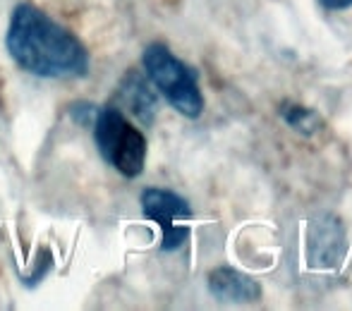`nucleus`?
Wrapping results in <instances>:
<instances>
[{"label":"nucleus","mask_w":352,"mask_h":311,"mask_svg":"<svg viewBox=\"0 0 352 311\" xmlns=\"http://www.w3.org/2000/svg\"><path fill=\"white\" fill-rule=\"evenodd\" d=\"M8 53L24 72L46 79H74L89 72V53L77 36L43 10L22 3L10 17Z\"/></svg>","instance_id":"f257e3e1"},{"label":"nucleus","mask_w":352,"mask_h":311,"mask_svg":"<svg viewBox=\"0 0 352 311\" xmlns=\"http://www.w3.org/2000/svg\"><path fill=\"white\" fill-rule=\"evenodd\" d=\"M94 141L108 165L125 177H140L146 165V137L127 120L116 106L96 108L94 115Z\"/></svg>","instance_id":"f03ea898"},{"label":"nucleus","mask_w":352,"mask_h":311,"mask_svg":"<svg viewBox=\"0 0 352 311\" xmlns=\"http://www.w3.org/2000/svg\"><path fill=\"white\" fill-rule=\"evenodd\" d=\"M144 70L146 77L168 103L185 117H199L204 113V93L199 89L197 72L187 62H182L163 43H151L144 51Z\"/></svg>","instance_id":"7ed1b4c3"},{"label":"nucleus","mask_w":352,"mask_h":311,"mask_svg":"<svg viewBox=\"0 0 352 311\" xmlns=\"http://www.w3.org/2000/svg\"><path fill=\"white\" fill-rule=\"evenodd\" d=\"M142 211L161 228V249L175 251L190 240L192 209L180 194L170 189H144Z\"/></svg>","instance_id":"20e7f679"},{"label":"nucleus","mask_w":352,"mask_h":311,"mask_svg":"<svg viewBox=\"0 0 352 311\" xmlns=\"http://www.w3.org/2000/svg\"><path fill=\"white\" fill-rule=\"evenodd\" d=\"M348 240L345 230L336 216H319L309 220V233H307V261L311 268H336L343 264Z\"/></svg>","instance_id":"39448f33"},{"label":"nucleus","mask_w":352,"mask_h":311,"mask_svg":"<svg viewBox=\"0 0 352 311\" xmlns=\"http://www.w3.org/2000/svg\"><path fill=\"white\" fill-rule=\"evenodd\" d=\"M116 101L122 113H130L132 117L142 122V125H151L156 120V113H158V98L153 93L151 84L148 79L137 70H130L125 77L120 79L118 84V91H116Z\"/></svg>","instance_id":"423d86ee"},{"label":"nucleus","mask_w":352,"mask_h":311,"mask_svg":"<svg viewBox=\"0 0 352 311\" xmlns=\"http://www.w3.org/2000/svg\"><path fill=\"white\" fill-rule=\"evenodd\" d=\"M209 292L218 302L252 304L261 299V285L242 270L221 266V268H213L209 273Z\"/></svg>","instance_id":"0eeeda50"},{"label":"nucleus","mask_w":352,"mask_h":311,"mask_svg":"<svg viewBox=\"0 0 352 311\" xmlns=\"http://www.w3.org/2000/svg\"><path fill=\"white\" fill-rule=\"evenodd\" d=\"M280 117L292 127L295 132H302V135H316L321 130V117L319 113H314L311 108L300 106V103H283L280 106Z\"/></svg>","instance_id":"6e6552de"},{"label":"nucleus","mask_w":352,"mask_h":311,"mask_svg":"<svg viewBox=\"0 0 352 311\" xmlns=\"http://www.w3.org/2000/svg\"><path fill=\"white\" fill-rule=\"evenodd\" d=\"M70 113H72L74 122H79V125H91L94 115H96V108L89 106V103H77V106H72Z\"/></svg>","instance_id":"1a4fd4ad"},{"label":"nucleus","mask_w":352,"mask_h":311,"mask_svg":"<svg viewBox=\"0 0 352 311\" xmlns=\"http://www.w3.org/2000/svg\"><path fill=\"white\" fill-rule=\"evenodd\" d=\"M319 5L326 12H343L352 8V0H319Z\"/></svg>","instance_id":"9d476101"}]
</instances>
